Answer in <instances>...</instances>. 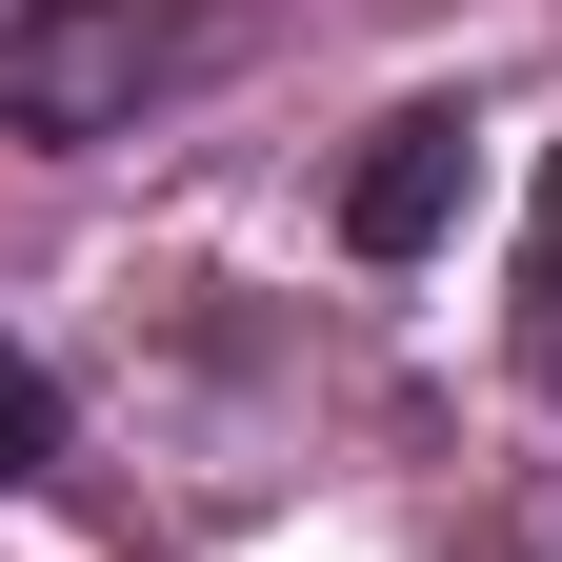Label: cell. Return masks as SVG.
<instances>
[{
	"instance_id": "2",
	"label": "cell",
	"mask_w": 562,
	"mask_h": 562,
	"mask_svg": "<svg viewBox=\"0 0 562 562\" xmlns=\"http://www.w3.org/2000/svg\"><path fill=\"white\" fill-rule=\"evenodd\" d=\"M442 222H462V121L422 101V121H382V140H362V181H341V241H362V261H422Z\"/></svg>"
},
{
	"instance_id": "3",
	"label": "cell",
	"mask_w": 562,
	"mask_h": 562,
	"mask_svg": "<svg viewBox=\"0 0 562 562\" xmlns=\"http://www.w3.org/2000/svg\"><path fill=\"white\" fill-rule=\"evenodd\" d=\"M41 442H60V402H41V362L0 341V482H41Z\"/></svg>"
},
{
	"instance_id": "1",
	"label": "cell",
	"mask_w": 562,
	"mask_h": 562,
	"mask_svg": "<svg viewBox=\"0 0 562 562\" xmlns=\"http://www.w3.org/2000/svg\"><path fill=\"white\" fill-rule=\"evenodd\" d=\"M140 81H161V21H140V0H41V21H0V121H41V140L140 121Z\"/></svg>"
}]
</instances>
